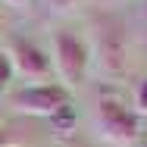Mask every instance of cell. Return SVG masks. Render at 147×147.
I'll list each match as a JSON object with an SVG mask.
<instances>
[{
	"label": "cell",
	"mask_w": 147,
	"mask_h": 147,
	"mask_svg": "<svg viewBox=\"0 0 147 147\" xmlns=\"http://www.w3.org/2000/svg\"><path fill=\"white\" fill-rule=\"evenodd\" d=\"M91 57L97 63V69L110 78H116L125 72V57H128V44H125V25L116 16H97L94 19V47Z\"/></svg>",
	"instance_id": "obj_1"
},
{
	"label": "cell",
	"mask_w": 147,
	"mask_h": 147,
	"mask_svg": "<svg viewBox=\"0 0 147 147\" xmlns=\"http://www.w3.org/2000/svg\"><path fill=\"white\" fill-rule=\"evenodd\" d=\"M53 72L66 82V88H78L88 75L91 66V47L88 41L72 28H57L53 31Z\"/></svg>",
	"instance_id": "obj_2"
},
{
	"label": "cell",
	"mask_w": 147,
	"mask_h": 147,
	"mask_svg": "<svg viewBox=\"0 0 147 147\" xmlns=\"http://www.w3.org/2000/svg\"><path fill=\"white\" fill-rule=\"evenodd\" d=\"M97 128L113 144H131L141 135V116L116 97H100L97 100Z\"/></svg>",
	"instance_id": "obj_3"
},
{
	"label": "cell",
	"mask_w": 147,
	"mask_h": 147,
	"mask_svg": "<svg viewBox=\"0 0 147 147\" xmlns=\"http://www.w3.org/2000/svg\"><path fill=\"white\" fill-rule=\"evenodd\" d=\"M69 103V91L66 85H50V82H41V85H28V88L16 91L13 94V107L25 116H53L57 110H63Z\"/></svg>",
	"instance_id": "obj_4"
},
{
	"label": "cell",
	"mask_w": 147,
	"mask_h": 147,
	"mask_svg": "<svg viewBox=\"0 0 147 147\" xmlns=\"http://www.w3.org/2000/svg\"><path fill=\"white\" fill-rule=\"evenodd\" d=\"M9 59H13V69L22 78H47L53 72V57L28 38H13L9 41Z\"/></svg>",
	"instance_id": "obj_5"
},
{
	"label": "cell",
	"mask_w": 147,
	"mask_h": 147,
	"mask_svg": "<svg viewBox=\"0 0 147 147\" xmlns=\"http://www.w3.org/2000/svg\"><path fill=\"white\" fill-rule=\"evenodd\" d=\"M50 125H53L57 131H63V128L69 131V128L75 125V113H72V103H66L63 110H57V113L50 116Z\"/></svg>",
	"instance_id": "obj_6"
},
{
	"label": "cell",
	"mask_w": 147,
	"mask_h": 147,
	"mask_svg": "<svg viewBox=\"0 0 147 147\" xmlns=\"http://www.w3.org/2000/svg\"><path fill=\"white\" fill-rule=\"evenodd\" d=\"M138 116H147V78L135 88V107H131Z\"/></svg>",
	"instance_id": "obj_7"
},
{
	"label": "cell",
	"mask_w": 147,
	"mask_h": 147,
	"mask_svg": "<svg viewBox=\"0 0 147 147\" xmlns=\"http://www.w3.org/2000/svg\"><path fill=\"white\" fill-rule=\"evenodd\" d=\"M13 59H9V53H0V88H6L9 82H13Z\"/></svg>",
	"instance_id": "obj_8"
},
{
	"label": "cell",
	"mask_w": 147,
	"mask_h": 147,
	"mask_svg": "<svg viewBox=\"0 0 147 147\" xmlns=\"http://www.w3.org/2000/svg\"><path fill=\"white\" fill-rule=\"evenodd\" d=\"M85 0H47V6L50 9H57V13H72V9H78Z\"/></svg>",
	"instance_id": "obj_9"
},
{
	"label": "cell",
	"mask_w": 147,
	"mask_h": 147,
	"mask_svg": "<svg viewBox=\"0 0 147 147\" xmlns=\"http://www.w3.org/2000/svg\"><path fill=\"white\" fill-rule=\"evenodd\" d=\"M0 147H19V138H13L6 128H0Z\"/></svg>",
	"instance_id": "obj_10"
},
{
	"label": "cell",
	"mask_w": 147,
	"mask_h": 147,
	"mask_svg": "<svg viewBox=\"0 0 147 147\" xmlns=\"http://www.w3.org/2000/svg\"><path fill=\"white\" fill-rule=\"evenodd\" d=\"M6 3H13V6H22V3H25V0H6Z\"/></svg>",
	"instance_id": "obj_11"
},
{
	"label": "cell",
	"mask_w": 147,
	"mask_h": 147,
	"mask_svg": "<svg viewBox=\"0 0 147 147\" xmlns=\"http://www.w3.org/2000/svg\"><path fill=\"white\" fill-rule=\"evenodd\" d=\"M72 147H85V144H72Z\"/></svg>",
	"instance_id": "obj_12"
},
{
	"label": "cell",
	"mask_w": 147,
	"mask_h": 147,
	"mask_svg": "<svg viewBox=\"0 0 147 147\" xmlns=\"http://www.w3.org/2000/svg\"><path fill=\"white\" fill-rule=\"evenodd\" d=\"M0 116H3V110H0Z\"/></svg>",
	"instance_id": "obj_13"
}]
</instances>
